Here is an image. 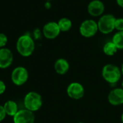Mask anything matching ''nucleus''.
Here are the masks:
<instances>
[{"label":"nucleus","instance_id":"f257e3e1","mask_svg":"<svg viewBox=\"0 0 123 123\" xmlns=\"http://www.w3.org/2000/svg\"><path fill=\"white\" fill-rule=\"evenodd\" d=\"M17 50L24 57L31 55L35 50V42L33 39L28 35L20 36L17 42Z\"/></svg>","mask_w":123,"mask_h":123},{"label":"nucleus","instance_id":"f03ea898","mask_svg":"<svg viewBox=\"0 0 123 123\" xmlns=\"http://www.w3.org/2000/svg\"><path fill=\"white\" fill-rule=\"evenodd\" d=\"M103 79L110 84H117L121 79L122 73L120 68L114 64H106L102 71Z\"/></svg>","mask_w":123,"mask_h":123},{"label":"nucleus","instance_id":"7ed1b4c3","mask_svg":"<svg viewBox=\"0 0 123 123\" xmlns=\"http://www.w3.org/2000/svg\"><path fill=\"white\" fill-rule=\"evenodd\" d=\"M115 20L116 18L114 15L107 14L102 15L97 22L99 31L105 35H108L115 30Z\"/></svg>","mask_w":123,"mask_h":123},{"label":"nucleus","instance_id":"20e7f679","mask_svg":"<svg viewBox=\"0 0 123 123\" xmlns=\"http://www.w3.org/2000/svg\"><path fill=\"white\" fill-rule=\"evenodd\" d=\"M24 105L27 110L32 112L37 111L42 107V97L37 92H30L25 97Z\"/></svg>","mask_w":123,"mask_h":123},{"label":"nucleus","instance_id":"39448f33","mask_svg":"<svg viewBox=\"0 0 123 123\" xmlns=\"http://www.w3.org/2000/svg\"><path fill=\"white\" fill-rule=\"evenodd\" d=\"M98 31L97 22L92 19L83 21L79 27V32L84 37H92L94 36Z\"/></svg>","mask_w":123,"mask_h":123},{"label":"nucleus","instance_id":"423d86ee","mask_svg":"<svg viewBox=\"0 0 123 123\" xmlns=\"http://www.w3.org/2000/svg\"><path fill=\"white\" fill-rule=\"evenodd\" d=\"M28 79L27 70L22 66L15 68L12 73V82L17 86H21L26 83Z\"/></svg>","mask_w":123,"mask_h":123},{"label":"nucleus","instance_id":"0eeeda50","mask_svg":"<svg viewBox=\"0 0 123 123\" xmlns=\"http://www.w3.org/2000/svg\"><path fill=\"white\" fill-rule=\"evenodd\" d=\"M66 92H67V94L70 98L78 100L84 97V87L81 83L72 82L68 86Z\"/></svg>","mask_w":123,"mask_h":123},{"label":"nucleus","instance_id":"6e6552de","mask_svg":"<svg viewBox=\"0 0 123 123\" xmlns=\"http://www.w3.org/2000/svg\"><path fill=\"white\" fill-rule=\"evenodd\" d=\"M61 32L60 28L58 27V22H49L46 23L43 28V35L48 39H55L56 38Z\"/></svg>","mask_w":123,"mask_h":123},{"label":"nucleus","instance_id":"1a4fd4ad","mask_svg":"<svg viewBox=\"0 0 123 123\" xmlns=\"http://www.w3.org/2000/svg\"><path fill=\"white\" fill-rule=\"evenodd\" d=\"M13 121L14 123H34L35 115L32 111L27 109L21 110L14 116Z\"/></svg>","mask_w":123,"mask_h":123},{"label":"nucleus","instance_id":"9d476101","mask_svg":"<svg viewBox=\"0 0 123 123\" xmlns=\"http://www.w3.org/2000/svg\"><path fill=\"white\" fill-rule=\"evenodd\" d=\"M105 4L100 0H92L89 3L87 6L88 13L92 17L102 16L105 12Z\"/></svg>","mask_w":123,"mask_h":123},{"label":"nucleus","instance_id":"9b49d317","mask_svg":"<svg viewBox=\"0 0 123 123\" xmlns=\"http://www.w3.org/2000/svg\"><path fill=\"white\" fill-rule=\"evenodd\" d=\"M108 101L113 106H119L123 104V89L115 88L110 91L108 94Z\"/></svg>","mask_w":123,"mask_h":123},{"label":"nucleus","instance_id":"f8f14e48","mask_svg":"<svg viewBox=\"0 0 123 123\" xmlns=\"http://www.w3.org/2000/svg\"><path fill=\"white\" fill-rule=\"evenodd\" d=\"M13 61V54L8 48L0 49V68H8Z\"/></svg>","mask_w":123,"mask_h":123},{"label":"nucleus","instance_id":"ddd939ff","mask_svg":"<svg viewBox=\"0 0 123 123\" xmlns=\"http://www.w3.org/2000/svg\"><path fill=\"white\" fill-rule=\"evenodd\" d=\"M70 68L69 63L65 58H59L58 59L54 64V69L55 72L60 75L66 74Z\"/></svg>","mask_w":123,"mask_h":123},{"label":"nucleus","instance_id":"4468645a","mask_svg":"<svg viewBox=\"0 0 123 123\" xmlns=\"http://www.w3.org/2000/svg\"><path fill=\"white\" fill-rule=\"evenodd\" d=\"M4 109L5 110V112L6 115L9 116H14L17 112H18V107L15 102L9 100L6 102H5L4 105L3 106Z\"/></svg>","mask_w":123,"mask_h":123},{"label":"nucleus","instance_id":"2eb2a0df","mask_svg":"<svg viewBox=\"0 0 123 123\" xmlns=\"http://www.w3.org/2000/svg\"><path fill=\"white\" fill-rule=\"evenodd\" d=\"M117 48L112 41L107 42L103 46V52L106 55L112 56L117 52Z\"/></svg>","mask_w":123,"mask_h":123},{"label":"nucleus","instance_id":"dca6fc26","mask_svg":"<svg viewBox=\"0 0 123 123\" xmlns=\"http://www.w3.org/2000/svg\"><path fill=\"white\" fill-rule=\"evenodd\" d=\"M58 25L61 32L69 31L72 27L71 20L66 17H63V18L60 19L58 22Z\"/></svg>","mask_w":123,"mask_h":123},{"label":"nucleus","instance_id":"f3484780","mask_svg":"<svg viewBox=\"0 0 123 123\" xmlns=\"http://www.w3.org/2000/svg\"><path fill=\"white\" fill-rule=\"evenodd\" d=\"M112 41L118 50L123 49V31H117L112 37Z\"/></svg>","mask_w":123,"mask_h":123},{"label":"nucleus","instance_id":"a211bd4d","mask_svg":"<svg viewBox=\"0 0 123 123\" xmlns=\"http://www.w3.org/2000/svg\"><path fill=\"white\" fill-rule=\"evenodd\" d=\"M115 27L117 31H123V18H116Z\"/></svg>","mask_w":123,"mask_h":123},{"label":"nucleus","instance_id":"6ab92c4d","mask_svg":"<svg viewBox=\"0 0 123 123\" xmlns=\"http://www.w3.org/2000/svg\"><path fill=\"white\" fill-rule=\"evenodd\" d=\"M7 37L4 33H0V48H4L7 43Z\"/></svg>","mask_w":123,"mask_h":123},{"label":"nucleus","instance_id":"aec40b11","mask_svg":"<svg viewBox=\"0 0 123 123\" xmlns=\"http://www.w3.org/2000/svg\"><path fill=\"white\" fill-rule=\"evenodd\" d=\"M6 115V112H5V110H4V107L1 106V105H0V122L2 121V120L5 118Z\"/></svg>","mask_w":123,"mask_h":123},{"label":"nucleus","instance_id":"412c9836","mask_svg":"<svg viewBox=\"0 0 123 123\" xmlns=\"http://www.w3.org/2000/svg\"><path fill=\"white\" fill-rule=\"evenodd\" d=\"M6 90V85L5 84L0 80V94H3Z\"/></svg>","mask_w":123,"mask_h":123},{"label":"nucleus","instance_id":"4be33fe9","mask_svg":"<svg viewBox=\"0 0 123 123\" xmlns=\"http://www.w3.org/2000/svg\"><path fill=\"white\" fill-rule=\"evenodd\" d=\"M117 1V4L119 6L123 8V0H116Z\"/></svg>","mask_w":123,"mask_h":123},{"label":"nucleus","instance_id":"5701e85b","mask_svg":"<svg viewBox=\"0 0 123 123\" xmlns=\"http://www.w3.org/2000/svg\"><path fill=\"white\" fill-rule=\"evenodd\" d=\"M120 70H121V73H122V75L123 76V64H122V66H121V68H120Z\"/></svg>","mask_w":123,"mask_h":123},{"label":"nucleus","instance_id":"b1692460","mask_svg":"<svg viewBox=\"0 0 123 123\" xmlns=\"http://www.w3.org/2000/svg\"><path fill=\"white\" fill-rule=\"evenodd\" d=\"M121 120H122V123H123V114H122V115H121Z\"/></svg>","mask_w":123,"mask_h":123},{"label":"nucleus","instance_id":"393cba45","mask_svg":"<svg viewBox=\"0 0 123 123\" xmlns=\"http://www.w3.org/2000/svg\"><path fill=\"white\" fill-rule=\"evenodd\" d=\"M121 85H122V89H123V80L122 81V84H121Z\"/></svg>","mask_w":123,"mask_h":123},{"label":"nucleus","instance_id":"a878e982","mask_svg":"<svg viewBox=\"0 0 123 123\" xmlns=\"http://www.w3.org/2000/svg\"><path fill=\"white\" fill-rule=\"evenodd\" d=\"M53 1V0H47V1Z\"/></svg>","mask_w":123,"mask_h":123},{"label":"nucleus","instance_id":"bb28decb","mask_svg":"<svg viewBox=\"0 0 123 123\" xmlns=\"http://www.w3.org/2000/svg\"><path fill=\"white\" fill-rule=\"evenodd\" d=\"M82 123V122H80V123Z\"/></svg>","mask_w":123,"mask_h":123}]
</instances>
